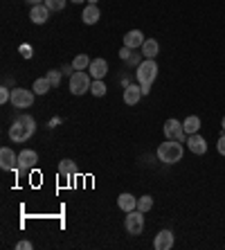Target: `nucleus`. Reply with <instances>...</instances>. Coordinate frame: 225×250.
I'll list each match as a JSON object with an SVG mask.
<instances>
[{"label":"nucleus","mask_w":225,"mask_h":250,"mask_svg":"<svg viewBox=\"0 0 225 250\" xmlns=\"http://www.w3.org/2000/svg\"><path fill=\"white\" fill-rule=\"evenodd\" d=\"M36 133V120L32 115H20L14 120V124L9 126V138H12V142H16V145H23V142H27L32 135Z\"/></svg>","instance_id":"1"},{"label":"nucleus","mask_w":225,"mask_h":250,"mask_svg":"<svg viewBox=\"0 0 225 250\" xmlns=\"http://www.w3.org/2000/svg\"><path fill=\"white\" fill-rule=\"evenodd\" d=\"M185 149H183V142H176V140H167V142H162L158 146V158H160V163L164 165H176L183 158Z\"/></svg>","instance_id":"2"},{"label":"nucleus","mask_w":225,"mask_h":250,"mask_svg":"<svg viewBox=\"0 0 225 250\" xmlns=\"http://www.w3.org/2000/svg\"><path fill=\"white\" fill-rule=\"evenodd\" d=\"M93 86V77L86 70H77L70 75V93L72 95H86Z\"/></svg>","instance_id":"3"},{"label":"nucleus","mask_w":225,"mask_h":250,"mask_svg":"<svg viewBox=\"0 0 225 250\" xmlns=\"http://www.w3.org/2000/svg\"><path fill=\"white\" fill-rule=\"evenodd\" d=\"M135 77H138L140 86H151V83L158 79V63H156V59H144V61L138 65Z\"/></svg>","instance_id":"4"},{"label":"nucleus","mask_w":225,"mask_h":250,"mask_svg":"<svg viewBox=\"0 0 225 250\" xmlns=\"http://www.w3.org/2000/svg\"><path fill=\"white\" fill-rule=\"evenodd\" d=\"M144 212H140V209H133V212H126V219H124V228H126V232L133 234V237H138L142 234L144 230Z\"/></svg>","instance_id":"5"},{"label":"nucleus","mask_w":225,"mask_h":250,"mask_svg":"<svg viewBox=\"0 0 225 250\" xmlns=\"http://www.w3.org/2000/svg\"><path fill=\"white\" fill-rule=\"evenodd\" d=\"M36 95L32 90H25V88H14L12 90V106L14 108H29L34 104Z\"/></svg>","instance_id":"6"},{"label":"nucleus","mask_w":225,"mask_h":250,"mask_svg":"<svg viewBox=\"0 0 225 250\" xmlns=\"http://www.w3.org/2000/svg\"><path fill=\"white\" fill-rule=\"evenodd\" d=\"M164 135H167V140H176V142H185L187 140V133H185L183 122L173 120V117L164 122Z\"/></svg>","instance_id":"7"},{"label":"nucleus","mask_w":225,"mask_h":250,"mask_svg":"<svg viewBox=\"0 0 225 250\" xmlns=\"http://www.w3.org/2000/svg\"><path fill=\"white\" fill-rule=\"evenodd\" d=\"M0 167L5 171H14L18 167V153H14V149H9V146H2L0 149Z\"/></svg>","instance_id":"8"},{"label":"nucleus","mask_w":225,"mask_h":250,"mask_svg":"<svg viewBox=\"0 0 225 250\" xmlns=\"http://www.w3.org/2000/svg\"><path fill=\"white\" fill-rule=\"evenodd\" d=\"M36 163H39V153L32 151V149H23L18 153V169L29 171L32 167H36Z\"/></svg>","instance_id":"9"},{"label":"nucleus","mask_w":225,"mask_h":250,"mask_svg":"<svg viewBox=\"0 0 225 250\" xmlns=\"http://www.w3.org/2000/svg\"><path fill=\"white\" fill-rule=\"evenodd\" d=\"M187 146H189V151L196 153V156H205V153H207V142H205V138L198 133L187 135Z\"/></svg>","instance_id":"10"},{"label":"nucleus","mask_w":225,"mask_h":250,"mask_svg":"<svg viewBox=\"0 0 225 250\" xmlns=\"http://www.w3.org/2000/svg\"><path fill=\"white\" fill-rule=\"evenodd\" d=\"M153 248L156 250H171L173 248V232L171 230H160L153 239Z\"/></svg>","instance_id":"11"},{"label":"nucleus","mask_w":225,"mask_h":250,"mask_svg":"<svg viewBox=\"0 0 225 250\" xmlns=\"http://www.w3.org/2000/svg\"><path fill=\"white\" fill-rule=\"evenodd\" d=\"M140 97H144L142 95V86H135V83H128L126 88H124V104L126 106H135L140 102Z\"/></svg>","instance_id":"12"},{"label":"nucleus","mask_w":225,"mask_h":250,"mask_svg":"<svg viewBox=\"0 0 225 250\" xmlns=\"http://www.w3.org/2000/svg\"><path fill=\"white\" fill-rule=\"evenodd\" d=\"M144 34L140 32V29H131V32H126L124 34V45L126 47H131V50H138V47H142L144 45Z\"/></svg>","instance_id":"13"},{"label":"nucleus","mask_w":225,"mask_h":250,"mask_svg":"<svg viewBox=\"0 0 225 250\" xmlns=\"http://www.w3.org/2000/svg\"><path fill=\"white\" fill-rule=\"evenodd\" d=\"M88 72L93 79H104L106 72H108V63H106V59H93L90 65H88Z\"/></svg>","instance_id":"14"},{"label":"nucleus","mask_w":225,"mask_h":250,"mask_svg":"<svg viewBox=\"0 0 225 250\" xmlns=\"http://www.w3.org/2000/svg\"><path fill=\"white\" fill-rule=\"evenodd\" d=\"M29 18H32V23L34 25H43L50 18V9L45 5H34L32 7V12H29Z\"/></svg>","instance_id":"15"},{"label":"nucleus","mask_w":225,"mask_h":250,"mask_svg":"<svg viewBox=\"0 0 225 250\" xmlns=\"http://www.w3.org/2000/svg\"><path fill=\"white\" fill-rule=\"evenodd\" d=\"M117 205H120L122 212H133V209H138V198L133 196V194L124 192L117 196Z\"/></svg>","instance_id":"16"},{"label":"nucleus","mask_w":225,"mask_h":250,"mask_svg":"<svg viewBox=\"0 0 225 250\" xmlns=\"http://www.w3.org/2000/svg\"><path fill=\"white\" fill-rule=\"evenodd\" d=\"M99 7L97 5H86V9H83V14H81V21L86 25H95L99 21Z\"/></svg>","instance_id":"17"},{"label":"nucleus","mask_w":225,"mask_h":250,"mask_svg":"<svg viewBox=\"0 0 225 250\" xmlns=\"http://www.w3.org/2000/svg\"><path fill=\"white\" fill-rule=\"evenodd\" d=\"M140 50H142V57L144 59H156L158 52H160V45H158L156 39H146L144 45L140 47Z\"/></svg>","instance_id":"18"},{"label":"nucleus","mask_w":225,"mask_h":250,"mask_svg":"<svg viewBox=\"0 0 225 250\" xmlns=\"http://www.w3.org/2000/svg\"><path fill=\"white\" fill-rule=\"evenodd\" d=\"M59 174H61V178H72V176H77V165L72 163V160H61L59 163Z\"/></svg>","instance_id":"19"},{"label":"nucleus","mask_w":225,"mask_h":250,"mask_svg":"<svg viewBox=\"0 0 225 250\" xmlns=\"http://www.w3.org/2000/svg\"><path fill=\"white\" fill-rule=\"evenodd\" d=\"M183 126H185V133L187 135H194V133H198L201 131V117H196V115H189L183 122Z\"/></svg>","instance_id":"20"},{"label":"nucleus","mask_w":225,"mask_h":250,"mask_svg":"<svg viewBox=\"0 0 225 250\" xmlns=\"http://www.w3.org/2000/svg\"><path fill=\"white\" fill-rule=\"evenodd\" d=\"M50 88H52V83L47 82V77H41V79H36V82H34L32 90H34V95H45Z\"/></svg>","instance_id":"21"},{"label":"nucleus","mask_w":225,"mask_h":250,"mask_svg":"<svg viewBox=\"0 0 225 250\" xmlns=\"http://www.w3.org/2000/svg\"><path fill=\"white\" fill-rule=\"evenodd\" d=\"M120 57L124 59L126 63H131V65H140V57H138V54H133V50H131V47H126V45L120 50Z\"/></svg>","instance_id":"22"},{"label":"nucleus","mask_w":225,"mask_h":250,"mask_svg":"<svg viewBox=\"0 0 225 250\" xmlns=\"http://www.w3.org/2000/svg\"><path fill=\"white\" fill-rule=\"evenodd\" d=\"M90 61H93V59L88 57V54H77L72 65H75V70H86L88 65H90Z\"/></svg>","instance_id":"23"},{"label":"nucleus","mask_w":225,"mask_h":250,"mask_svg":"<svg viewBox=\"0 0 225 250\" xmlns=\"http://www.w3.org/2000/svg\"><path fill=\"white\" fill-rule=\"evenodd\" d=\"M90 93H93L95 97H104V95H106V83H104V79H95L93 86H90Z\"/></svg>","instance_id":"24"},{"label":"nucleus","mask_w":225,"mask_h":250,"mask_svg":"<svg viewBox=\"0 0 225 250\" xmlns=\"http://www.w3.org/2000/svg\"><path fill=\"white\" fill-rule=\"evenodd\" d=\"M151 208H153V198L151 196H140L138 198V209L140 212H149Z\"/></svg>","instance_id":"25"},{"label":"nucleus","mask_w":225,"mask_h":250,"mask_svg":"<svg viewBox=\"0 0 225 250\" xmlns=\"http://www.w3.org/2000/svg\"><path fill=\"white\" fill-rule=\"evenodd\" d=\"M43 5H45L50 12H61V9L65 7V0H45Z\"/></svg>","instance_id":"26"},{"label":"nucleus","mask_w":225,"mask_h":250,"mask_svg":"<svg viewBox=\"0 0 225 250\" xmlns=\"http://www.w3.org/2000/svg\"><path fill=\"white\" fill-rule=\"evenodd\" d=\"M45 77H47V82L52 83V88H57L61 83V70H50Z\"/></svg>","instance_id":"27"},{"label":"nucleus","mask_w":225,"mask_h":250,"mask_svg":"<svg viewBox=\"0 0 225 250\" xmlns=\"http://www.w3.org/2000/svg\"><path fill=\"white\" fill-rule=\"evenodd\" d=\"M18 52L23 54L25 59H32V57H34V50H32V45H27V43H23V45L18 47Z\"/></svg>","instance_id":"28"},{"label":"nucleus","mask_w":225,"mask_h":250,"mask_svg":"<svg viewBox=\"0 0 225 250\" xmlns=\"http://www.w3.org/2000/svg\"><path fill=\"white\" fill-rule=\"evenodd\" d=\"M7 102H12V90L2 88V90H0V104H7Z\"/></svg>","instance_id":"29"},{"label":"nucleus","mask_w":225,"mask_h":250,"mask_svg":"<svg viewBox=\"0 0 225 250\" xmlns=\"http://www.w3.org/2000/svg\"><path fill=\"white\" fill-rule=\"evenodd\" d=\"M216 149H219L221 156H225V133L219 138V142H216Z\"/></svg>","instance_id":"30"},{"label":"nucleus","mask_w":225,"mask_h":250,"mask_svg":"<svg viewBox=\"0 0 225 250\" xmlns=\"http://www.w3.org/2000/svg\"><path fill=\"white\" fill-rule=\"evenodd\" d=\"M16 248L18 250H32V241H18Z\"/></svg>","instance_id":"31"},{"label":"nucleus","mask_w":225,"mask_h":250,"mask_svg":"<svg viewBox=\"0 0 225 250\" xmlns=\"http://www.w3.org/2000/svg\"><path fill=\"white\" fill-rule=\"evenodd\" d=\"M72 70H75V65H63V68H61V72H63V75H70Z\"/></svg>","instance_id":"32"},{"label":"nucleus","mask_w":225,"mask_h":250,"mask_svg":"<svg viewBox=\"0 0 225 250\" xmlns=\"http://www.w3.org/2000/svg\"><path fill=\"white\" fill-rule=\"evenodd\" d=\"M27 2H29L32 7H34V5H41V2H45V0H27Z\"/></svg>","instance_id":"33"},{"label":"nucleus","mask_w":225,"mask_h":250,"mask_svg":"<svg viewBox=\"0 0 225 250\" xmlns=\"http://www.w3.org/2000/svg\"><path fill=\"white\" fill-rule=\"evenodd\" d=\"M151 93V86H142V95H149Z\"/></svg>","instance_id":"34"},{"label":"nucleus","mask_w":225,"mask_h":250,"mask_svg":"<svg viewBox=\"0 0 225 250\" xmlns=\"http://www.w3.org/2000/svg\"><path fill=\"white\" fill-rule=\"evenodd\" d=\"M88 5H97V0H88Z\"/></svg>","instance_id":"35"},{"label":"nucleus","mask_w":225,"mask_h":250,"mask_svg":"<svg viewBox=\"0 0 225 250\" xmlns=\"http://www.w3.org/2000/svg\"><path fill=\"white\" fill-rule=\"evenodd\" d=\"M72 2H77V5H81V2H86V0H72Z\"/></svg>","instance_id":"36"},{"label":"nucleus","mask_w":225,"mask_h":250,"mask_svg":"<svg viewBox=\"0 0 225 250\" xmlns=\"http://www.w3.org/2000/svg\"><path fill=\"white\" fill-rule=\"evenodd\" d=\"M221 128H223V131H225V117H223V122H221Z\"/></svg>","instance_id":"37"}]
</instances>
